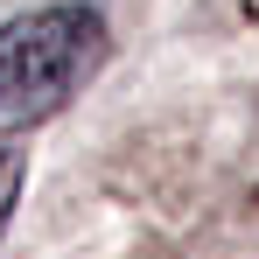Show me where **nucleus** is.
<instances>
[{
  "instance_id": "f03ea898",
  "label": "nucleus",
  "mask_w": 259,
  "mask_h": 259,
  "mask_svg": "<svg viewBox=\"0 0 259 259\" xmlns=\"http://www.w3.org/2000/svg\"><path fill=\"white\" fill-rule=\"evenodd\" d=\"M21 189H28V154H21V147H0V238H7V224H14Z\"/></svg>"
},
{
  "instance_id": "f257e3e1",
  "label": "nucleus",
  "mask_w": 259,
  "mask_h": 259,
  "mask_svg": "<svg viewBox=\"0 0 259 259\" xmlns=\"http://www.w3.org/2000/svg\"><path fill=\"white\" fill-rule=\"evenodd\" d=\"M112 28L91 0H49L0 21V147L14 133L56 119L77 91L105 70Z\"/></svg>"
}]
</instances>
